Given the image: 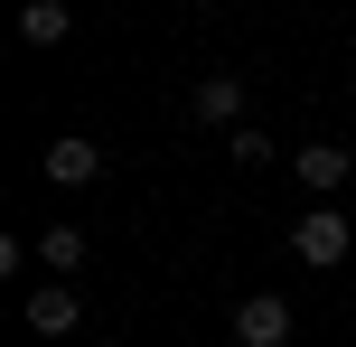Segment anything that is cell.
Here are the masks:
<instances>
[{
	"instance_id": "1",
	"label": "cell",
	"mask_w": 356,
	"mask_h": 347,
	"mask_svg": "<svg viewBox=\"0 0 356 347\" xmlns=\"http://www.w3.org/2000/svg\"><path fill=\"white\" fill-rule=\"evenodd\" d=\"M282 244H291V254H300V263H309V273H338V263L356 254V225L338 216V207H309V216H300V225H291V235H282Z\"/></svg>"
},
{
	"instance_id": "2",
	"label": "cell",
	"mask_w": 356,
	"mask_h": 347,
	"mask_svg": "<svg viewBox=\"0 0 356 347\" xmlns=\"http://www.w3.org/2000/svg\"><path fill=\"white\" fill-rule=\"evenodd\" d=\"M291 300L282 291H253V300H234V347H291Z\"/></svg>"
},
{
	"instance_id": "3",
	"label": "cell",
	"mask_w": 356,
	"mask_h": 347,
	"mask_svg": "<svg viewBox=\"0 0 356 347\" xmlns=\"http://www.w3.org/2000/svg\"><path fill=\"white\" fill-rule=\"evenodd\" d=\"M188 113H197L207 131H244V75H225V66H216V75H197Z\"/></svg>"
},
{
	"instance_id": "4",
	"label": "cell",
	"mask_w": 356,
	"mask_h": 347,
	"mask_svg": "<svg viewBox=\"0 0 356 347\" xmlns=\"http://www.w3.org/2000/svg\"><path fill=\"white\" fill-rule=\"evenodd\" d=\"M291 179H300L309 197H338V188L356 179V160H347L338 141H300V150H291Z\"/></svg>"
},
{
	"instance_id": "5",
	"label": "cell",
	"mask_w": 356,
	"mask_h": 347,
	"mask_svg": "<svg viewBox=\"0 0 356 347\" xmlns=\"http://www.w3.org/2000/svg\"><path fill=\"white\" fill-rule=\"evenodd\" d=\"M38 169H47L56 188H94V179H104V150H94L85 131H56V141H47V160H38Z\"/></svg>"
},
{
	"instance_id": "6",
	"label": "cell",
	"mask_w": 356,
	"mask_h": 347,
	"mask_svg": "<svg viewBox=\"0 0 356 347\" xmlns=\"http://www.w3.org/2000/svg\"><path fill=\"white\" fill-rule=\"evenodd\" d=\"M19 319H29L38 338H75V329H85V300H75L66 282H38V291H29V310H19Z\"/></svg>"
},
{
	"instance_id": "7",
	"label": "cell",
	"mask_w": 356,
	"mask_h": 347,
	"mask_svg": "<svg viewBox=\"0 0 356 347\" xmlns=\"http://www.w3.org/2000/svg\"><path fill=\"white\" fill-rule=\"evenodd\" d=\"M66 38H75L66 0H29V10H19V47H66Z\"/></svg>"
},
{
	"instance_id": "8",
	"label": "cell",
	"mask_w": 356,
	"mask_h": 347,
	"mask_svg": "<svg viewBox=\"0 0 356 347\" xmlns=\"http://www.w3.org/2000/svg\"><path fill=\"white\" fill-rule=\"evenodd\" d=\"M85 254H94V244L75 235V225H47V235H38V263H47V282H66V273H75Z\"/></svg>"
},
{
	"instance_id": "9",
	"label": "cell",
	"mask_w": 356,
	"mask_h": 347,
	"mask_svg": "<svg viewBox=\"0 0 356 347\" xmlns=\"http://www.w3.org/2000/svg\"><path fill=\"white\" fill-rule=\"evenodd\" d=\"M225 150H234V169H263V160H272V131L244 122V131H225Z\"/></svg>"
}]
</instances>
